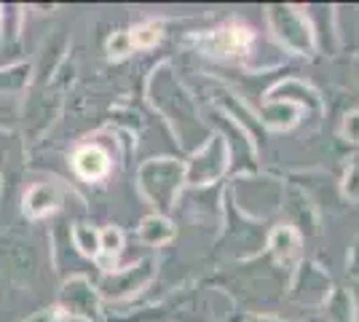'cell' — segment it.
<instances>
[{"label": "cell", "mask_w": 359, "mask_h": 322, "mask_svg": "<svg viewBox=\"0 0 359 322\" xmlns=\"http://www.w3.org/2000/svg\"><path fill=\"white\" fill-rule=\"evenodd\" d=\"M185 183V167L172 159H153L145 161L137 172V185L142 196L153 201L161 213H169L175 207L180 188Z\"/></svg>", "instance_id": "cell-1"}, {"label": "cell", "mask_w": 359, "mask_h": 322, "mask_svg": "<svg viewBox=\"0 0 359 322\" xmlns=\"http://www.w3.org/2000/svg\"><path fill=\"white\" fill-rule=\"evenodd\" d=\"M60 311L97 322L100 320V290L86 276H70L60 290Z\"/></svg>", "instance_id": "cell-2"}, {"label": "cell", "mask_w": 359, "mask_h": 322, "mask_svg": "<svg viewBox=\"0 0 359 322\" xmlns=\"http://www.w3.org/2000/svg\"><path fill=\"white\" fill-rule=\"evenodd\" d=\"M0 269L14 282H22V285L32 282V276H35L32 247L25 239H19L16 234H3L0 236Z\"/></svg>", "instance_id": "cell-3"}, {"label": "cell", "mask_w": 359, "mask_h": 322, "mask_svg": "<svg viewBox=\"0 0 359 322\" xmlns=\"http://www.w3.org/2000/svg\"><path fill=\"white\" fill-rule=\"evenodd\" d=\"M62 105V94L57 92V81H51V86H35L32 97L25 107V123L32 140H38L48 129V123L57 119Z\"/></svg>", "instance_id": "cell-4"}, {"label": "cell", "mask_w": 359, "mask_h": 322, "mask_svg": "<svg viewBox=\"0 0 359 322\" xmlns=\"http://www.w3.org/2000/svg\"><path fill=\"white\" fill-rule=\"evenodd\" d=\"M225 169V140L212 137L198 154L191 159L185 167V183L191 185H207L217 180Z\"/></svg>", "instance_id": "cell-5"}, {"label": "cell", "mask_w": 359, "mask_h": 322, "mask_svg": "<svg viewBox=\"0 0 359 322\" xmlns=\"http://www.w3.org/2000/svg\"><path fill=\"white\" fill-rule=\"evenodd\" d=\"M150 279V263H140V266H132V269H118V271H110V274L102 276L100 282V295L105 298H126L137 293L145 282Z\"/></svg>", "instance_id": "cell-6"}, {"label": "cell", "mask_w": 359, "mask_h": 322, "mask_svg": "<svg viewBox=\"0 0 359 322\" xmlns=\"http://www.w3.org/2000/svg\"><path fill=\"white\" fill-rule=\"evenodd\" d=\"M271 22L276 27V35L295 51H309L311 48V32L309 25L300 19L292 8H271Z\"/></svg>", "instance_id": "cell-7"}, {"label": "cell", "mask_w": 359, "mask_h": 322, "mask_svg": "<svg viewBox=\"0 0 359 322\" xmlns=\"http://www.w3.org/2000/svg\"><path fill=\"white\" fill-rule=\"evenodd\" d=\"M62 204V188L57 183H32L25 191L22 199V213L27 215L30 220L46 217V215L57 213Z\"/></svg>", "instance_id": "cell-8"}, {"label": "cell", "mask_w": 359, "mask_h": 322, "mask_svg": "<svg viewBox=\"0 0 359 322\" xmlns=\"http://www.w3.org/2000/svg\"><path fill=\"white\" fill-rule=\"evenodd\" d=\"M73 169L78 172V177H83L89 183L105 180L110 172V154L105 148H100L97 142H86L73 154Z\"/></svg>", "instance_id": "cell-9"}, {"label": "cell", "mask_w": 359, "mask_h": 322, "mask_svg": "<svg viewBox=\"0 0 359 322\" xmlns=\"http://www.w3.org/2000/svg\"><path fill=\"white\" fill-rule=\"evenodd\" d=\"M250 41H252V32L247 30V27H239V25H233V27H225V30H217L212 32L210 38H204L201 41V46L207 48L210 54H236V51H244V48L250 46Z\"/></svg>", "instance_id": "cell-10"}, {"label": "cell", "mask_w": 359, "mask_h": 322, "mask_svg": "<svg viewBox=\"0 0 359 322\" xmlns=\"http://www.w3.org/2000/svg\"><path fill=\"white\" fill-rule=\"evenodd\" d=\"M303 288H309V290L300 295V301L314 304V301L327 298L330 282H327V276L319 271V266H314V263H303V266H300V271H298V279H295V285H292V290L300 293ZM295 293H292V295H295Z\"/></svg>", "instance_id": "cell-11"}, {"label": "cell", "mask_w": 359, "mask_h": 322, "mask_svg": "<svg viewBox=\"0 0 359 322\" xmlns=\"http://www.w3.org/2000/svg\"><path fill=\"white\" fill-rule=\"evenodd\" d=\"M140 239L150 247H158V245H166V242H172L175 239V226L166 220L164 215H148L142 223H140Z\"/></svg>", "instance_id": "cell-12"}, {"label": "cell", "mask_w": 359, "mask_h": 322, "mask_svg": "<svg viewBox=\"0 0 359 322\" xmlns=\"http://www.w3.org/2000/svg\"><path fill=\"white\" fill-rule=\"evenodd\" d=\"M269 245L279 261H292V255L298 253L300 247V236L292 226H279V229H273V234H271Z\"/></svg>", "instance_id": "cell-13"}, {"label": "cell", "mask_w": 359, "mask_h": 322, "mask_svg": "<svg viewBox=\"0 0 359 322\" xmlns=\"http://www.w3.org/2000/svg\"><path fill=\"white\" fill-rule=\"evenodd\" d=\"M70 239H73V247L86 255V258H100V231L89 226V223H75L70 229Z\"/></svg>", "instance_id": "cell-14"}, {"label": "cell", "mask_w": 359, "mask_h": 322, "mask_svg": "<svg viewBox=\"0 0 359 322\" xmlns=\"http://www.w3.org/2000/svg\"><path fill=\"white\" fill-rule=\"evenodd\" d=\"M32 67L19 62V65H11V67H0V97L3 94H16L22 92L27 83H30Z\"/></svg>", "instance_id": "cell-15"}, {"label": "cell", "mask_w": 359, "mask_h": 322, "mask_svg": "<svg viewBox=\"0 0 359 322\" xmlns=\"http://www.w3.org/2000/svg\"><path fill=\"white\" fill-rule=\"evenodd\" d=\"M121 250H123V231L118 226H107V229L100 231V261L105 269Z\"/></svg>", "instance_id": "cell-16"}, {"label": "cell", "mask_w": 359, "mask_h": 322, "mask_svg": "<svg viewBox=\"0 0 359 322\" xmlns=\"http://www.w3.org/2000/svg\"><path fill=\"white\" fill-rule=\"evenodd\" d=\"M129 35H132V46L135 48H150V46H156V43H158V38H161V27H158L156 22H148V25L135 27Z\"/></svg>", "instance_id": "cell-17"}, {"label": "cell", "mask_w": 359, "mask_h": 322, "mask_svg": "<svg viewBox=\"0 0 359 322\" xmlns=\"http://www.w3.org/2000/svg\"><path fill=\"white\" fill-rule=\"evenodd\" d=\"M135 46H132V35L129 32H116L110 41H107V57L110 60H121L126 54H132Z\"/></svg>", "instance_id": "cell-18"}, {"label": "cell", "mask_w": 359, "mask_h": 322, "mask_svg": "<svg viewBox=\"0 0 359 322\" xmlns=\"http://www.w3.org/2000/svg\"><path fill=\"white\" fill-rule=\"evenodd\" d=\"M346 194H348L351 199H357V194H359V164L346 175Z\"/></svg>", "instance_id": "cell-19"}, {"label": "cell", "mask_w": 359, "mask_h": 322, "mask_svg": "<svg viewBox=\"0 0 359 322\" xmlns=\"http://www.w3.org/2000/svg\"><path fill=\"white\" fill-rule=\"evenodd\" d=\"M348 271H351V276L359 279V236L354 239V247L348 250Z\"/></svg>", "instance_id": "cell-20"}, {"label": "cell", "mask_w": 359, "mask_h": 322, "mask_svg": "<svg viewBox=\"0 0 359 322\" xmlns=\"http://www.w3.org/2000/svg\"><path fill=\"white\" fill-rule=\"evenodd\" d=\"M346 135L359 142V113H351L348 119H346Z\"/></svg>", "instance_id": "cell-21"}, {"label": "cell", "mask_w": 359, "mask_h": 322, "mask_svg": "<svg viewBox=\"0 0 359 322\" xmlns=\"http://www.w3.org/2000/svg\"><path fill=\"white\" fill-rule=\"evenodd\" d=\"M27 322H60V317L57 314H48V311H43V314H35L32 320H27Z\"/></svg>", "instance_id": "cell-22"}, {"label": "cell", "mask_w": 359, "mask_h": 322, "mask_svg": "<svg viewBox=\"0 0 359 322\" xmlns=\"http://www.w3.org/2000/svg\"><path fill=\"white\" fill-rule=\"evenodd\" d=\"M250 322H279V320H273V317H252Z\"/></svg>", "instance_id": "cell-23"}, {"label": "cell", "mask_w": 359, "mask_h": 322, "mask_svg": "<svg viewBox=\"0 0 359 322\" xmlns=\"http://www.w3.org/2000/svg\"><path fill=\"white\" fill-rule=\"evenodd\" d=\"M0 191H3V177H0Z\"/></svg>", "instance_id": "cell-24"}, {"label": "cell", "mask_w": 359, "mask_h": 322, "mask_svg": "<svg viewBox=\"0 0 359 322\" xmlns=\"http://www.w3.org/2000/svg\"><path fill=\"white\" fill-rule=\"evenodd\" d=\"M0 14H3V8H0Z\"/></svg>", "instance_id": "cell-25"}]
</instances>
